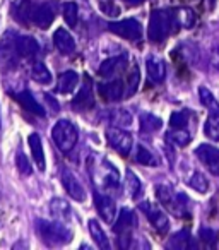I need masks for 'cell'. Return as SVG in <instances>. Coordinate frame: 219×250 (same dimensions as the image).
I'll return each instance as SVG.
<instances>
[{
    "mask_svg": "<svg viewBox=\"0 0 219 250\" xmlns=\"http://www.w3.org/2000/svg\"><path fill=\"white\" fill-rule=\"evenodd\" d=\"M94 206H96L98 212H100L101 219H104L106 223H112L115 218L117 206L110 195L101 194V192H94Z\"/></svg>",
    "mask_w": 219,
    "mask_h": 250,
    "instance_id": "obj_11",
    "label": "cell"
},
{
    "mask_svg": "<svg viewBox=\"0 0 219 250\" xmlns=\"http://www.w3.org/2000/svg\"><path fill=\"white\" fill-rule=\"evenodd\" d=\"M16 100L19 101V104H21L28 113L38 115V117H45V110H43V106L35 100V98H33V94L29 93V91H22V93L16 94Z\"/></svg>",
    "mask_w": 219,
    "mask_h": 250,
    "instance_id": "obj_16",
    "label": "cell"
},
{
    "mask_svg": "<svg viewBox=\"0 0 219 250\" xmlns=\"http://www.w3.org/2000/svg\"><path fill=\"white\" fill-rule=\"evenodd\" d=\"M52 137L62 153H69L77 143V129L69 120H59L52 130Z\"/></svg>",
    "mask_w": 219,
    "mask_h": 250,
    "instance_id": "obj_3",
    "label": "cell"
},
{
    "mask_svg": "<svg viewBox=\"0 0 219 250\" xmlns=\"http://www.w3.org/2000/svg\"><path fill=\"white\" fill-rule=\"evenodd\" d=\"M108 29L125 40H139L142 35V26L137 19H123V21L110 22Z\"/></svg>",
    "mask_w": 219,
    "mask_h": 250,
    "instance_id": "obj_6",
    "label": "cell"
},
{
    "mask_svg": "<svg viewBox=\"0 0 219 250\" xmlns=\"http://www.w3.org/2000/svg\"><path fill=\"white\" fill-rule=\"evenodd\" d=\"M188 185H190L192 188H195L197 192H205L209 188L207 180H205V177L202 173H194V175H192L190 180H188Z\"/></svg>",
    "mask_w": 219,
    "mask_h": 250,
    "instance_id": "obj_35",
    "label": "cell"
},
{
    "mask_svg": "<svg viewBox=\"0 0 219 250\" xmlns=\"http://www.w3.org/2000/svg\"><path fill=\"white\" fill-rule=\"evenodd\" d=\"M98 93L104 101H119L123 96V83L122 81H112V83L100 84Z\"/></svg>",
    "mask_w": 219,
    "mask_h": 250,
    "instance_id": "obj_13",
    "label": "cell"
},
{
    "mask_svg": "<svg viewBox=\"0 0 219 250\" xmlns=\"http://www.w3.org/2000/svg\"><path fill=\"white\" fill-rule=\"evenodd\" d=\"M166 139L171 141L175 146L185 147L188 143H190V134H188L185 129H171L170 132L166 134Z\"/></svg>",
    "mask_w": 219,
    "mask_h": 250,
    "instance_id": "obj_28",
    "label": "cell"
},
{
    "mask_svg": "<svg viewBox=\"0 0 219 250\" xmlns=\"http://www.w3.org/2000/svg\"><path fill=\"white\" fill-rule=\"evenodd\" d=\"M77 83H79V76H77V72H74V70H67V72H62L59 77V93L62 94H67L70 93V91H74V87L77 86Z\"/></svg>",
    "mask_w": 219,
    "mask_h": 250,
    "instance_id": "obj_21",
    "label": "cell"
},
{
    "mask_svg": "<svg viewBox=\"0 0 219 250\" xmlns=\"http://www.w3.org/2000/svg\"><path fill=\"white\" fill-rule=\"evenodd\" d=\"M89 231H91V236H93V240L96 242V245L100 247V249L103 250H110V240H108V236L104 235V231L101 229V226L98 225L96 219H91L89 221Z\"/></svg>",
    "mask_w": 219,
    "mask_h": 250,
    "instance_id": "obj_22",
    "label": "cell"
},
{
    "mask_svg": "<svg viewBox=\"0 0 219 250\" xmlns=\"http://www.w3.org/2000/svg\"><path fill=\"white\" fill-rule=\"evenodd\" d=\"M199 96H200V101L205 108L209 110V113H219V103L218 100L214 98V94L207 89L205 86H202L199 89Z\"/></svg>",
    "mask_w": 219,
    "mask_h": 250,
    "instance_id": "obj_26",
    "label": "cell"
},
{
    "mask_svg": "<svg viewBox=\"0 0 219 250\" xmlns=\"http://www.w3.org/2000/svg\"><path fill=\"white\" fill-rule=\"evenodd\" d=\"M40 46L36 43L35 38L31 36H19L16 40V52H18L19 57H24V59H31L38 53Z\"/></svg>",
    "mask_w": 219,
    "mask_h": 250,
    "instance_id": "obj_15",
    "label": "cell"
},
{
    "mask_svg": "<svg viewBox=\"0 0 219 250\" xmlns=\"http://www.w3.org/2000/svg\"><path fill=\"white\" fill-rule=\"evenodd\" d=\"M136 161L140 165H146V167H156L159 161L158 158L154 156L151 151H147L144 146H137V151H136Z\"/></svg>",
    "mask_w": 219,
    "mask_h": 250,
    "instance_id": "obj_30",
    "label": "cell"
},
{
    "mask_svg": "<svg viewBox=\"0 0 219 250\" xmlns=\"http://www.w3.org/2000/svg\"><path fill=\"white\" fill-rule=\"evenodd\" d=\"M156 195L159 199V202L171 211L175 216H185V204H187V199L183 197V194H175L173 188L170 185H158L156 187Z\"/></svg>",
    "mask_w": 219,
    "mask_h": 250,
    "instance_id": "obj_4",
    "label": "cell"
},
{
    "mask_svg": "<svg viewBox=\"0 0 219 250\" xmlns=\"http://www.w3.org/2000/svg\"><path fill=\"white\" fill-rule=\"evenodd\" d=\"M125 2H129V4H142L144 0H125Z\"/></svg>",
    "mask_w": 219,
    "mask_h": 250,
    "instance_id": "obj_40",
    "label": "cell"
},
{
    "mask_svg": "<svg viewBox=\"0 0 219 250\" xmlns=\"http://www.w3.org/2000/svg\"><path fill=\"white\" fill-rule=\"evenodd\" d=\"M212 63H214L216 69H219V46H216L214 52H212Z\"/></svg>",
    "mask_w": 219,
    "mask_h": 250,
    "instance_id": "obj_39",
    "label": "cell"
},
{
    "mask_svg": "<svg viewBox=\"0 0 219 250\" xmlns=\"http://www.w3.org/2000/svg\"><path fill=\"white\" fill-rule=\"evenodd\" d=\"M146 69H147V76L153 83H163L164 77H166V65L159 57L149 55L146 60Z\"/></svg>",
    "mask_w": 219,
    "mask_h": 250,
    "instance_id": "obj_12",
    "label": "cell"
},
{
    "mask_svg": "<svg viewBox=\"0 0 219 250\" xmlns=\"http://www.w3.org/2000/svg\"><path fill=\"white\" fill-rule=\"evenodd\" d=\"M29 21L35 22L38 28L46 29L55 19V9L52 4H40V5H29L28 12Z\"/></svg>",
    "mask_w": 219,
    "mask_h": 250,
    "instance_id": "obj_8",
    "label": "cell"
},
{
    "mask_svg": "<svg viewBox=\"0 0 219 250\" xmlns=\"http://www.w3.org/2000/svg\"><path fill=\"white\" fill-rule=\"evenodd\" d=\"M16 165H18L19 171H21L22 175H31V173H33V170H31V165H29L28 158H26L22 153H19L18 156H16Z\"/></svg>",
    "mask_w": 219,
    "mask_h": 250,
    "instance_id": "obj_37",
    "label": "cell"
},
{
    "mask_svg": "<svg viewBox=\"0 0 219 250\" xmlns=\"http://www.w3.org/2000/svg\"><path fill=\"white\" fill-rule=\"evenodd\" d=\"M28 143H29V147H31V154L35 158L36 165H38L40 170H45V154H43V144H41V139H40L38 134H31L28 137Z\"/></svg>",
    "mask_w": 219,
    "mask_h": 250,
    "instance_id": "obj_20",
    "label": "cell"
},
{
    "mask_svg": "<svg viewBox=\"0 0 219 250\" xmlns=\"http://www.w3.org/2000/svg\"><path fill=\"white\" fill-rule=\"evenodd\" d=\"M31 77L40 84H50L52 83V72L46 69V65L43 62H35L33 63V69H31Z\"/></svg>",
    "mask_w": 219,
    "mask_h": 250,
    "instance_id": "obj_23",
    "label": "cell"
},
{
    "mask_svg": "<svg viewBox=\"0 0 219 250\" xmlns=\"http://www.w3.org/2000/svg\"><path fill=\"white\" fill-rule=\"evenodd\" d=\"M132 223H134L132 211H130V209H122L119 219H117V223L113 225V229H115V233H127L130 226H132Z\"/></svg>",
    "mask_w": 219,
    "mask_h": 250,
    "instance_id": "obj_25",
    "label": "cell"
},
{
    "mask_svg": "<svg viewBox=\"0 0 219 250\" xmlns=\"http://www.w3.org/2000/svg\"><path fill=\"white\" fill-rule=\"evenodd\" d=\"M204 134L211 141H219V113H209L204 125Z\"/></svg>",
    "mask_w": 219,
    "mask_h": 250,
    "instance_id": "obj_24",
    "label": "cell"
},
{
    "mask_svg": "<svg viewBox=\"0 0 219 250\" xmlns=\"http://www.w3.org/2000/svg\"><path fill=\"white\" fill-rule=\"evenodd\" d=\"M180 28L175 19V11H153L149 19V28H147V35L149 40L154 43H161L168 38L171 31Z\"/></svg>",
    "mask_w": 219,
    "mask_h": 250,
    "instance_id": "obj_1",
    "label": "cell"
},
{
    "mask_svg": "<svg viewBox=\"0 0 219 250\" xmlns=\"http://www.w3.org/2000/svg\"><path fill=\"white\" fill-rule=\"evenodd\" d=\"M199 236H200V240L207 247H216V243H218V240H219V233L211 228H200Z\"/></svg>",
    "mask_w": 219,
    "mask_h": 250,
    "instance_id": "obj_34",
    "label": "cell"
},
{
    "mask_svg": "<svg viewBox=\"0 0 219 250\" xmlns=\"http://www.w3.org/2000/svg\"><path fill=\"white\" fill-rule=\"evenodd\" d=\"M161 127V118H158L153 113H142L140 115V129L144 132H156Z\"/></svg>",
    "mask_w": 219,
    "mask_h": 250,
    "instance_id": "obj_29",
    "label": "cell"
},
{
    "mask_svg": "<svg viewBox=\"0 0 219 250\" xmlns=\"http://www.w3.org/2000/svg\"><path fill=\"white\" fill-rule=\"evenodd\" d=\"M106 139H108V144H110L117 153L123 154V156H127V154L130 153V149H132V137H130V134L119 129V127H110V129L106 130Z\"/></svg>",
    "mask_w": 219,
    "mask_h": 250,
    "instance_id": "obj_7",
    "label": "cell"
},
{
    "mask_svg": "<svg viewBox=\"0 0 219 250\" xmlns=\"http://www.w3.org/2000/svg\"><path fill=\"white\" fill-rule=\"evenodd\" d=\"M53 43H55L57 50H59L60 53H63V55H69V53H72L74 50H76V42H74V38L70 36V33L63 28H59L55 31V35H53Z\"/></svg>",
    "mask_w": 219,
    "mask_h": 250,
    "instance_id": "obj_14",
    "label": "cell"
},
{
    "mask_svg": "<svg viewBox=\"0 0 219 250\" xmlns=\"http://www.w3.org/2000/svg\"><path fill=\"white\" fill-rule=\"evenodd\" d=\"M94 103L93 96V86H91V81L86 77V84L82 86V89L79 91L76 98H74V106L77 108H91Z\"/></svg>",
    "mask_w": 219,
    "mask_h": 250,
    "instance_id": "obj_19",
    "label": "cell"
},
{
    "mask_svg": "<svg viewBox=\"0 0 219 250\" xmlns=\"http://www.w3.org/2000/svg\"><path fill=\"white\" fill-rule=\"evenodd\" d=\"M175 19H177L178 26H183V28H192L195 24V14L190 9H180V11H175Z\"/></svg>",
    "mask_w": 219,
    "mask_h": 250,
    "instance_id": "obj_32",
    "label": "cell"
},
{
    "mask_svg": "<svg viewBox=\"0 0 219 250\" xmlns=\"http://www.w3.org/2000/svg\"><path fill=\"white\" fill-rule=\"evenodd\" d=\"M50 212H52V216L55 219H60V221L65 223L70 221V218H72V209L63 199H53L50 202Z\"/></svg>",
    "mask_w": 219,
    "mask_h": 250,
    "instance_id": "obj_18",
    "label": "cell"
},
{
    "mask_svg": "<svg viewBox=\"0 0 219 250\" xmlns=\"http://www.w3.org/2000/svg\"><path fill=\"white\" fill-rule=\"evenodd\" d=\"M194 245V242H192V236L188 235L187 231H180L177 233V235L171 236V240L168 242V247L170 249H177V250H181V249H188V247Z\"/></svg>",
    "mask_w": 219,
    "mask_h": 250,
    "instance_id": "obj_27",
    "label": "cell"
},
{
    "mask_svg": "<svg viewBox=\"0 0 219 250\" xmlns=\"http://www.w3.org/2000/svg\"><path fill=\"white\" fill-rule=\"evenodd\" d=\"M188 118H190V111L188 110L175 111L170 117V127L171 129H185L188 124Z\"/></svg>",
    "mask_w": 219,
    "mask_h": 250,
    "instance_id": "obj_31",
    "label": "cell"
},
{
    "mask_svg": "<svg viewBox=\"0 0 219 250\" xmlns=\"http://www.w3.org/2000/svg\"><path fill=\"white\" fill-rule=\"evenodd\" d=\"M62 184H63V187H65L67 194H69L74 201H77V202L86 201V190H84V187L76 178V175L70 170H67V168L62 171Z\"/></svg>",
    "mask_w": 219,
    "mask_h": 250,
    "instance_id": "obj_10",
    "label": "cell"
},
{
    "mask_svg": "<svg viewBox=\"0 0 219 250\" xmlns=\"http://www.w3.org/2000/svg\"><path fill=\"white\" fill-rule=\"evenodd\" d=\"M36 229H38L40 236H41L48 245H63V243H69L70 240H72L70 229L65 228L62 223L38 219V221H36Z\"/></svg>",
    "mask_w": 219,
    "mask_h": 250,
    "instance_id": "obj_2",
    "label": "cell"
},
{
    "mask_svg": "<svg viewBox=\"0 0 219 250\" xmlns=\"http://www.w3.org/2000/svg\"><path fill=\"white\" fill-rule=\"evenodd\" d=\"M127 190L132 197H136L137 194L140 192V180L132 173V171H127Z\"/></svg>",
    "mask_w": 219,
    "mask_h": 250,
    "instance_id": "obj_36",
    "label": "cell"
},
{
    "mask_svg": "<svg viewBox=\"0 0 219 250\" xmlns=\"http://www.w3.org/2000/svg\"><path fill=\"white\" fill-rule=\"evenodd\" d=\"M127 65V59L125 57H113V59H108L101 63L100 67V76L103 77H112L115 76L117 72L123 70Z\"/></svg>",
    "mask_w": 219,
    "mask_h": 250,
    "instance_id": "obj_17",
    "label": "cell"
},
{
    "mask_svg": "<svg viewBox=\"0 0 219 250\" xmlns=\"http://www.w3.org/2000/svg\"><path fill=\"white\" fill-rule=\"evenodd\" d=\"M137 84H139V67H134L132 72L129 74V91H127V94H134L137 89Z\"/></svg>",
    "mask_w": 219,
    "mask_h": 250,
    "instance_id": "obj_38",
    "label": "cell"
},
{
    "mask_svg": "<svg viewBox=\"0 0 219 250\" xmlns=\"http://www.w3.org/2000/svg\"><path fill=\"white\" fill-rule=\"evenodd\" d=\"M195 154L214 177H219V151L216 147L209 146V144H202V146L197 147Z\"/></svg>",
    "mask_w": 219,
    "mask_h": 250,
    "instance_id": "obj_9",
    "label": "cell"
},
{
    "mask_svg": "<svg viewBox=\"0 0 219 250\" xmlns=\"http://www.w3.org/2000/svg\"><path fill=\"white\" fill-rule=\"evenodd\" d=\"M63 19H65V22L69 26H76L77 24V16H79V9H77V4H74V2H67V4H63Z\"/></svg>",
    "mask_w": 219,
    "mask_h": 250,
    "instance_id": "obj_33",
    "label": "cell"
},
{
    "mask_svg": "<svg viewBox=\"0 0 219 250\" xmlns=\"http://www.w3.org/2000/svg\"><path fill=\"white\" fill-rule=\"evenodd\" d=\"M139 208H140V211L146 214V218L149 219L153 228L156 229L159 235H166L168 229H170V221H168L166 214H164L156 204H151V202H142Z\"/></svg>",
    "mask_w": 219,
    "mask_h": 250,
    "instance_id": "obj_5",
    "label": "cell"
}]
</instances>
